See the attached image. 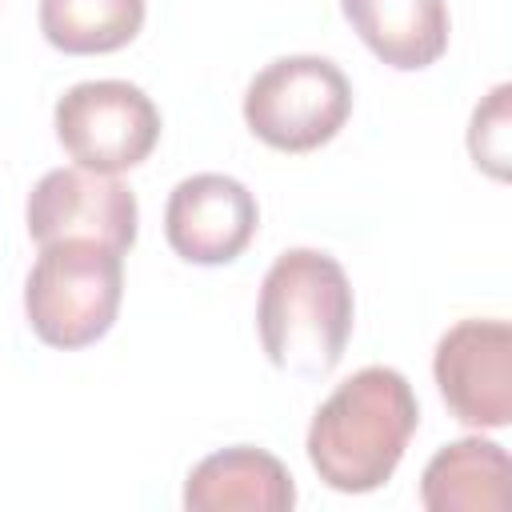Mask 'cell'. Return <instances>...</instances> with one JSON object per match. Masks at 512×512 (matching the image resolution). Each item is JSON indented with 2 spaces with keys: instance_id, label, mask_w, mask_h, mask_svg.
I'll return each mask as SVG.
<instances>
[{
  "instance_id": "6da1fadb",
  "label": "cell",
  "mask_w": 512,
  "mask_h": 512,
  "mask_svg": "<svg viewBox=\"0 0 512 512\" xmlns=\"http://www.w3.org/2000/svg\"><path fill=\"white\" fill-rule=\"evenodd\" d=\"M420 424L412 384L384 364L352 372L308 424V460L316 476L348 496L376 492L392 480Z\"/></svg>"
},
{
  "instance_id": "7a4b0ae2",
  "label": "cell",
  "mask_w": 512,
  "mask_h": 512,
  "mask_svg": "<svg viewBox=\"0 0 512 512\" xmlns=\"http://www.w3.org/2000/svg\"><path fill=\"white\" fill-rule=\"evenodd\" d=\"M352 284L340 260L320 248H288L272 260L256 300L264 356L300 380L328 376L352 336Z\"/></svg>"
},
{
  "instance_id": "3957f363",
  "label": "cell",
  "mask_w": 512,
  "mask_h": 512,
  "mask_svg": "<svg viewBox=\"0 0 512 512\" xmlns=\"http://www.w3.org/2000/svg\"><path fill=\"white\" fill-rule=\"evenodd\" d=\"M124 296V252L68 236L40 244V256L24 280V316L48 348H88L96 344L120 312Z\"/></svg>"
},
{
  "instance_id": "277c9868",
  "label": "cell",
  "mask_w": 512,
  "mask_h": 512,
  "mask_svg": "<svg viewBox=\"0 0 512 512\" xmlns=\"http://www.w3.org/2000/svg\"><path fill=\"white\" fill-rule=\"evenodd\" d=\"M348 112L352 84L324 56H280L264 64L244 92V124L276 152H312L328 144Z\"/></svg>"
},
{
  "instance_id": "5b68a950",
  "label": "cell",
  "mask_w": 512,
  "mask_h": 512,
  "mask_svg": "<svg viewBox=\"0 0 512 512\" xmlns=\"http://www.w3.org/2000/svg\"><path fill=\"white\" fill-rule=\"evenodd\" d=\"M56 140L92 172L120 176L144 164L160 140V112L152 96L128 80H84L56 100Z\"/></svg>"
},
{
  "instance_id": "8992f818",
  "label": "cell",
  "mask_w": 512,
  "mask_h": 512,
  "mask_svg": "<svg viewBox=\"0 0 512 512\" xmlns=\"http://www.w3.org/2000/svg\"><path fill=\"white\" fill-rule=\"evenodd\" d=\"M436 388L448 412L468 428H504L512 420V328L508 320H460L432 356Z\"/></svg>"
},
{
  "instance_id": "52a82bcc",
  "label": "cell",
  "mask_w": 512,
  "mask_h": 512,
  "mask_svg": "<svg viewBox=\"0 0 512 512\" xmlns=\"http://www.w3.org/2000/svg\"><path fill=\"white\" fill-rule=\"evenodd\" d=\"M136 196L120 176L92 172V168H52L36 180L24 204V224L36 244L88 236L104 240L120 252L136 240Z\"/></svg>"
},
{
  "instance_id": "ba28073f",
  "label": "cell",
  "mask_w": 512,
  "mask_h": 512,
  "mask_svg": "<svg viewBox=\"0 0 512 512\" xmlns=\"http://www.w3.org/2000/svg\"><path fill=\"white\" fill-rule=\"evenodd\" d=\"M256 196L224 172L184 176L164 208V236L188 264H232L256 236Z\"/></svg>"
},
{
  "instance_id": "9c48e42d",
  "label": "cell",
  "mask_w": 512,
  "mask_h": 512,
  "mask_svg": "<svg viewBox=\"0 0 512 512\" xmlns=\"http://www.w3.org/2000/svg\"><path fill=\"white\" fill-rule=\"evenodd\" d=\"M296 504V484L288 468L252 444L220 448L204 456L184 480L188 512H288Z\"/></svg>"
},
{
  "instance_id": "30bf717a",
  "label": "cell",
  "mask_w": 512,
  "mask_h": 512,
  "mask_svg": "<svg viewBox=\"0 0 512 512\" xmlns=\"http://www.w3.org/2000/svg\"><path fill=\"white\" fill-rule=\"evenodd\" d=\"M344 20L356 36L400 72L428 68L448 48V4L444 0H340Z\"/></svg>"
},
{
  "instance_id": "8fae6325",
  "label": "cell",
  "mask_w": 512,
  "mask_h": 512,
  "mask_svg": "<svg viewBox=\"0 0 512 512\" xmlns=\"http://www.w3.org/2000/svg\"><path fill=\"white\" fill-rule=\"evenodd\" d=\"M420 504L428 512H500L508 504V452L480 436L444 444L424 464Z\"/></svg>"
},
{
  "instance_id": "7c38bea8",
  "label": "cell",
  "mask_w": 512,
  "mask_h": 512,
  "mask_svg": "<svg viewBox=\"0 0 512 512\" xmlns=\"http://www.w3.org/2000/svg\"><path fill=\"white\" fill-rule=\"evenodd\" d=\"M144 0H40V32L68 56H100L136 40Z\"/></svg>"
},
{
  "instance_id": "4fadbf2b",
  "label": "cell",
  "mask_w": 512,
  "mask_h": 512,
  "mask_svg": "<svg viewBox=\"0 0 512 512\" xmlns=\"http://www.w3.org/2000/svg\"><path fill=\"white\" fill-rule=\"evenodd\" d=\"M508 96H512V88L496 84L488 92V100L476 104L472 128H468V152H472L476 168H484L496 180L508 176Z\"/></svg>"
}]
</instances>
